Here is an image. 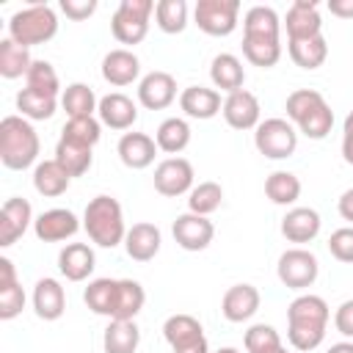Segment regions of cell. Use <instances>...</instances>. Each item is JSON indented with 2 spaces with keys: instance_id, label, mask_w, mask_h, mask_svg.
<instances>
[{
  "instance_id": "6da1fadb",
  "label": "cell",
  "mask_w": 353,
  "mask_h": 353,
  "mask_svg": "<svg viewBox=\"0 0 353 353\" xmlns=\"http://www.w3.org/2000/svg\"><path fill=\"white\" fill-rule=\"evenodd\" d=\"M328 303L320 295H298L287 306V339L295 350H314L325 339L328 325Z\"/></svg>"
},
{
  "instance_id": "7a4b0ae2",
  "label": "cell",
  "mask_w": 353,
  "mask_h": 353,
  "mask_svg": "<svg viewBox=\"0 0 353 353\" xmlns=\"http://www.w3.org/2000/svg\"><path fill=\"white\" fill-rule=\"evenodd\" d=\"M287 119L292 127H298L306 138L323 141L334 127V110L325 102V97L314 88H298L287 97Z\"/></svg>"
},
{
  "instance_id": "3957f363",
  "label": "cell",
  "mask_w": 353,
  "mask_h": 353,
  "mask_svg": "<svg viewBox=\"0 0 353 353\" xmlns=\"http://www.w3.org/2000/svg\"><path fill=\"white\" fill-rule=\"evenodd\" d=\"M39 132L25 116H6L0 121V160L11 171H22L39 157Z\"/></svg>"
},
{
  "instance_id": "277c9868",
  "label": "cell",
  "mask_w": 353,
  "mask_h": 353,
  "mask_svg": "<svg viewBox=\"0 0 353 353\" xmlns=\"http://www.w3.org/2000/svg\"><path fill=\"white\" fill-rule=\"evenodd\" d=\"M83 229L99 248H116L127 237L121 204L113 196H94L83 212Z\"/></svg>"
},
{
  "instance_id": "5b68a950",
  "label": "cell",
  "mask_w": 353,
  "mask_h": 353,
  "mask_svg": "<svg viewBox=\"0 0 353 353\" xmlns=\"http://www.w3.org/2000/svg\"><path fill=\"white\" fill-rule=\"evenodd\" d=\"M55 33H58V14L47 3H30L14 11L8 19V39H14L28 50L50 41Z\"/></svg>"
},
{
  "instance_id": "8992f818",
  "label": "cell",
  "mask_w": 353,
  "mask_h": 353,
  "mask_svg": "<svg viewBox=\"0 0 353 353\" xmlns=\"http://www.w3.org/2000/svg\"><path fill=\"white\" fill-rule=\"evenodd\" d=\"M154 14V3L152 0H121L113 19H110V30L116 36V41L121 44H141L149 33V17Z\"/></svg>"
},
{
  "instance_id": "52a82bcc",
  "label": "cell",
  "mask_w": 353,
  "mask_h": 353,
  "mask_svg": "<svg viewBox=\"0 0 353 353\" xmlns=\"http://www.w3.org/2000/svg\"><path fill=\"white\" fill-rule=\"evenodd\" d=\"M254 146L268 160H284L298 149V130L287 119H265L254 130Z\"/></svg>"
},
{
  "instance_id": "ba28073f",
  "label": "cell",
  "mask_w": 353,
  "mask_h": 353,
  "mask_svg": "<svg viewBox=\"0 0 353 353\" xmlns=\"http://www.w3.org/2000/svg\"><path fill=\"white\" fill-rule=\"evenodd\" d=\"M276 276L279 281L287 287V290H306L317 281L320 276V262L312 251L306 248H287L281 256H279V265H276Z\"/></svg>"
},
{
  "instance_id": "9c48e42d",
  "label": "cell",
  "mask_w": 353,
  "mask_h": 353,
  "mask_svg": "<svg viewBox=\"0 0 353 353\" xmlns=\"http://www.w3.org/2000/svg\"><path fill=\"white\" fill-rule=\"evenodd\" d=\"M163 336L171 345V353H210L204 328L193 314H171L163 323Z\"/></svg>"
},
{
  "instance_id": "30bf717a",
  "label": "cell",
  "mask_w": 353,
  "mask_h": 353,
  "mask_svg": "<svg viewBox=\"0 0 353 353\" xmlns=\"http://www.w3.org/2000/svg\"><path fill=\"white\" fill-rule=\"evenodd\" d=\"M237 17H240L237 0H199L193 8L196 25L207 36H229L237 28Z\"/></svg>"
},
{
  "instance_id": "8fae6325",
  "label": "cell",
  "mask_w": 353,
  "mask_h": 353,
  "mask_svg": "<svg viewBox=\"0 0 353 353\" xmlns=\"http://www.w3.org/2000/svg\"><path fill=\"white\" fill-rule=\"evenodd\" d=\"M193 176L196 174H193L190 160H185V157H165L154 168V190L160 196L176 199V196L193 190Z\"/></svg>"
},
{
  "instance_id": "7c38bea8",
  "label": "cell",
  "mask_w": 353,
  "mask_h": 353,
  "mask_svg": "<svg viewBox=\"0 0 353 353\" xmlns=\"http://www.w3.org/2000/svg\"><path fill=\"white\" fill-rule=\"evenodd\" d=\"M171 232H174L176 245L185 248V251H204V248L212 243V237H215L212 221H210L207 215H196V212H182V215H176Z\"/></svg>"
},
{
  "instance_id": "4fadbf2b",
  "label": "cell",
  "mask_w": 353,
  "mask_h": 353,
  "mask_svg": "<svg viewBox=\"0 0 353 353\" xmlns=\"http://www.w3.org/2000/svg\"><path fill=\"white\" fill-rule=\"evenodd\" d=\"M30 223H33V207H30V201L28 199H19V196L6 199V204L0 210V245L3 248L14 245L28 232Z\"/></svg>"
},
{
  "instance_id": "5bb4252c",
  "label": "cell",
  "mask_w": 353,
  "mask_h": 353,
  "mask_svg": "<svg viewBox=\"0 0 353 353\" xmlns=\"http://www.w3.org/2000/svg\"><path fill=\"white\" fill-rule=\"evenodd\" d=\"M80 229V221L72 210L66 207H52V210H44L36 221H33V232L41 243H61L66 237H74Z\"/></svg>"
},
{
  "instance_id": "9a60e30c",
  "label": "cell",
  "mask_w": 353,
  "mask_h": 353,
  "mask_svg": "<svg viewBox=\"0 0 353 353\" xmlns=\"http://www.w3.org/2000/svg\"><path fill=\"white\" fill-rule=\"evenodd\" d=\"M221 113H223L226 124L234 127V130H256V127H259L262 108H259V99H256L251 91L240 88V91H234V94H226Z\"/></svg>"
},
{
  "instance_id": "2e32d148",
  "label": "cell",
  "mask_w": 353,
  "mask_h": 353,
  "mask_svg": "<svg viewBox=\"0 0 353 353\" xmlns=\"http://www.w3.org/2000/svg\"><path fill=\"white\" fill-rule=\"evenodd\" d=\"M176 99V80L168 72H149L138 83V102L146 110H163Z\"/></svg>"
},
{
  "instance_id": "e0dca14e",
  "label": "cell",
  "mask_w": 353,
  "mask_h": 353,
  "mask_svg": "<svg viewBox=\"0 0 353 353\" xmlns=\"http://www.w3.org/2000/svg\"><path fill=\"white\" fill-rule=\"evenodd\" d=\"M284 28H287V41L323 36V19H320V11H317V3H312V0H295L287 8Z\"/></svg>"
},
{
  "instance_id": "ac0fdd59",
  "label": "cell",
  "mask_w": 353,
  "mask_h": 353,
  "mask_svg": "<svg viewBox=\"0 0 353 353\" xmlns=\"http://www.w3.org/2000/svg\"><path fill=\"white\" fill-rule=\"evenodd\" d=\"M259 290L254 284H234L221 298V312L229 323H245L259 312Z\"/></svg>"
},
{
  "instance_id": "d6986e66",
  "label": "cell",
  "mask_w": 353,
  "mask_h": 353,
  "mask_svg": "<svg viewBox=\"0 0 353 353\" xmlns=\"http://www.w3.org/2000/svg\"><path fill=\"white\" fill-rule=\"evenodd\" d=\"M119 160L132 168V171H141V168H149L154 163V154H157V141L146 132H124L119 138Z\"/></svg>"
},
{
  "instance_id": "ffe728a7",
  "label": "cell",
  "mask_w": 353,
  "mask_h": 353,
  "mask_svg": "<svg viewBox=\"0 0 353 353\" xmlns=\"http://www.w3.org/2000/svg\"><path fill=\"white\" fill-rule=\"evenodd\" d=\"M97 113H99V121L105 127H110V130H130L138 121V105L121 91L105 94L99 99Z\"/></svg>"
},
{
  "instance_id": "44dd1931",
  "label": "cell",
  "mask_w": 353,
  "mask_h": 353,
  "mask_svg": "<svg viewBox=\"0 0 353 353\" xmlns=\"http://www.w3.org/2000/svg\"><path fill=\"white\" fill-rule=\"evenodd\" d=\"M320 212L312 210V207H292L287 210V215L281 218V234L290 240V243H312L317 234H320Z\"/></svg>"
},
{
  "instance_id": "7402d4cb",
  "label": "cell",
  "mask_w": 353,
  "mask_h": 353,
  "mask_svg": "<svg viewBox=\"0 0 353 353\" xmlns=\"http://www.w3.org/2000/svg\"><path fill=\"white\" fill-rule=\"evenodd\" d=\"M25 309V290L17 279L14 262L0 256V320H14Z\"/></svg>"
},
{
  "instance_id": "603a6c76",
  "label": "cell",
  "mask_w": 353,
  "mask_h": 353,
  "mask_svg": "<svg viewBox=\"0 0 353 353\" xmlns=\"http://www.w3.org/2000/svg\"><path fill=\"white\" fill-rule=\"evenodd\" d=\"M33 312H36V317H41L47 323L63 317V312H66V292H63L58 279L47 276V279L36 281V287H33Z\"/></svg>"
},
{
  "instance_id": "cb8c5ba5",
  "label": "cell",
  "mask_w": 353,
  "mask_h": 353,
  "mask_svg": "<svg viewBox=\"0 0 353 353\" xmlns=\"http://www.w3.org/2000/svg\"><path fill=\"white\" fill-rule=\"evenodd\" d=\"M141 74V61L132 50L127 47H119V50H110L105 58H102V77L110 83V85H130L135 83Z\"/></svg>"
},
{
  "instance_id": "d4e9b609",
  "label": "cell",
  "mask_w": 353,
  "mask_h": 353,
  "mask_svg": "<svg viewBox=\"0 0 353 353\" xmlns=\"http://www.w3.org/2000/svg\"><path fill=\"white\" fill-rule=\"evenodd\" d=\"M163 245V234L154 223H132V229H127V237H124V248H127V256L135 259V262H149L157 256Z\"/></svg>"
},
{
  "instance_id": "484cf974",
  "label": "cell",
  "mask_w": 353,
  "mask_h": 353,
  "mask_svg": "<svg viewBox=\"0 0 353 353\" xmlns=\"http://www.w3.org/2000/svg\"><path fill=\"white\" fill-rule=\"evenodd\" d=\"M94 268H97V256L94 248L85 243H69L58 254V270L69 281H85L94 273Z\"/></svg>"
},
{
  "instance_id": "4316f807",
  "label": "cell",
  "mask_w": 353,
  "mask_h": 353,
  "mask_svg": "<svg viewBox=\"0 0 353 353\" xmlns=\"http://www.w3.org/2000/svg\"><path fill=\"white\" fill-rule=\"evenodd\" d=\"M179 108L185 110V116L190 119H212L221 113L223 102H221V94L215 88H207V85H188L182 94H179Z\"/></svg>"
},
{
  "instance_id": "83f0119b",
  "label": "cell",
  "mask_w": 353,
  "mask_h": 353,
  "mask_svg": "<svg viewBox=\"0 0 353 353\" xmlns=\"http://www.w3.org/2000/svg\"><path fill=\"white\" fill-rule=\"evenodd\" d=\"M210 80H212L215 88H221V91H226V94H234V91H240L243 83H245V69H243V63H240L237 55H232V52H218V55L212 58V63H210Z\"/></svg>"
},
{
  "instance_id": "f1b7e54d",
  "label": "cell",
  "mask_w": 353,
  "mask_h": 353,
  "mask_svg": "<svg viewBox=\"0 0 353 353\" xmlns=\"http://www.w3.org/2000/svg\"><path fill=\"white\" fill-rule=\"evenodd\" d=\"M69 185H72V176H69V171L55 157L36 163V168H33V188H36V193H41L47 199H55V196L66 193Z\"/></svg>"
},
{
  "instance_id": "f546056e",
  "label": "cell",
  "mask_w": 353,
  "mask_h": 353,
  "mask_svg": "<svg viewBox=\"0 0 353 353\" xmlns=\"http://www.w3.org/2000/svg\"><path fill=\"white\" fill-rule=\"evenodd\" d=\"M83 301L94 314H102V317L113 320L116 306H119V279H94V281H88V287L83 292Z\"/></svg>"
},
{
  "instance_id": "4dcf8cb0",
  "label": "cell",
  "mask_w": 353,
  "mask_h": 353,
  "mask_svg": "<svg viewBox=\"0 0 353 353\" xmlns=\"http://www.w3.org/2000/svg\"><path fill=\"white\" fill-rule=\"evenodd\" d=\"M141 345V331L135 320H110L102 334L105 353H135Z\"/></svg>"
},
{
  "instance_id": "1f68e13d",
  "label": "cell",
  "mask_w": 353,
  "mask_h": 353,
  "mask_svg": "<svg viewBox=\"0 0 353 353\" xmlns=\"http://www.w3.org/2000/svg\"><path fill=\"white\" fill-rule=\"evenodd\" d=\"M154 141H157V149L165 152V154H174L179 157V152L188 149L190 143V124L179 116H171V119H163L157 132H154Z\"/></svg>"
},
{
  "instance_id": "d6a6232c",
  "label": "cell",
  "mask_w": 353,
  "mask_h": 353,
  "mask_svg": "<svg viewBox=\"0 0 353 353\" xmlns=\"http://www.w3.org/2000/svg\"><path fill=\"white\" fill-rule=\"evenodd\" d=\"M61 108L66 110L69 119H85V116H94L97 108H99V99L94 94L91 85L85 83H72L63 88L61 94Z\"/></svg>"
},
{
  "instance_id": "836d02e7",
  "label": "cell",
  "mask_w": 353,
  "mask_h": 353,
  "mask_svg": "<svg viewBox=\"0 0 353 353\" xmlns=\"http://www.w3.org/2000/svg\"><path fill=\"white\" fill-rule=\"evenodd\" d=\"M243 36H265V39H281V22L279 14L270 6H251L243 17Z\"/></svg>"
},
{
  "instance_id": "e575fe53",
  "label": "cell",
  "mask_w": 353,
  "mask_h": 353,
  "mask_svg": "<svg viewBox=\"0 0 353 353\" xmlns=\"http://www.w3.org/2000/svg\"><path fill=\"white\" fill-rule=\"evenodd\" d=\"M33 66V58L28 52V47L17 44L14 39H3L0 41V74L6 80H17V77H28Z\"/></svg>"
},
{
  "instance_id": "d590c367",
  "label": "cell",
  "mask_w": 353,
  "mask_h": 353,
  "mask_svg": "<svg viewBox=\"0 0 353 353\" xmlns=\"http://www.w3.org/2000/svg\"><path fill=\"white\" fill-rule=\"evenodd\" d=\"M290 58L295 61V66L301 69H317L325 63L328 58V44L323 36H312V39H298V41H287Z\"/></svg>"
},
{
  "instance_id": "8d00e7d4",
  "label": "cell",
  "mask_w": 353,
  "mask_h": 353,
  "mask_svg": "<svg viewBox=\"0 0 353 353\" xmlns=\"http://www.w3.org/2000/svg\"><path fill=\"white\" fill-rule=\"evenodd\" d=\"M265 196L279 207H290L301 199V179L292 171H273L265 179Z\"/></svg>"
},
{
  "instance_id": "74e56055",
  "label": "cell",
  "mask_w": 353,
  "mask_h": 353,
  "mask_svg": "<svg viewBox=\"0 0 353 353\" xmlns=\"http://www.w3.org/2000/svg\"><path fill=\"white\" fill-rule=\"evenodd\" d=\"M243 55L254 66L270 69L281 58V39H265V36H243Z\"/></svg>"
},
{
  "instance_id": "f35d334b",
  "label": "cell",
  "mask_w": 353,
  "mask_h": 353,
  "mask_svg": "<svg viewBox=\"0 0 353 353\" xmlns=\"http://www.w3.org/2000/svg\"><path fill=\"white\" fill-rule=\"evenodd\" d=\"M55 160H58V163L69 171V176L74 179V176H83V174L91 168V163H94V149L61 138L58 146H55Z\"/></svg>"
},
{
  "instance_id": "ab89813d",
  "label": "cell",
  "mask_w": 353,
  "mask_h": 353,
  "mask_svg": "<svg viewBox=\"0 0 353 353\" xmlns=\"http://www.w3.org/2000/svg\"><path fill=\"white\" fill-rule=\"evenodd\" d=\"M188 3L185 0H160L154 3V22L163 33H182L188 28Z\"/></svg>"
},
{
  "instance_id": "60d3db41",
  "label": "cell",
  "mask_w": 353,
  "mask_h": 353,
  "mask_svg": "<svg viewBox=\"0 0 353 353\" xmlns=\"http://www.w3.org/2000/svg\"><path fill=\"white\" fill-rule=\"evenodd\" d=\"M221 204H223V188L218 182H199L188 193V212L210 218Z\"/></svg>"
},
{
  "instance_id": "b9f144b4",
  "label": "cell",
  "mask_w": 353,
  "mask_h": 353,
  "mask_svg": "<svg viewBox=\"0 0 353 353\" xmlns=\"http://www.w3.org/2000/svg\"><path fill=\"white\" fill-rule=\"evenodd\" d=\"M25 88L41 94V97H52L58 99V91H61V80H58V72L50 61H33L28 77H25Z\"/></svg>"
},
{
  "instance_id": "7bdbcfd3",
  "label": "cell",
  "mask_w": 353,
  "mask_h": 353,
  "mask_svg": "<svg viewBox=\"0 0 353 353\" xmlns=\"http://www.w3.org/2000/svg\"><path fill=\"white\" fill-rule=\"evenodd\" d=\"M55 108H58V99L41 97V94H36V91H30V88H22V91L17 94V110H19V116H25L28 121L52 119Z\"/></svg>"
},
{
  "instance_id": "ee69618b",
  "label": "cell",
  "mask_w": 353,
  "mask_h": 353,
  "mask_svg": "<svg viewBox=\"0 0 353 353\" xmlns=\"http://www.w3.org/2000/svg\"><path fill=\"white\" fill-rule=\"evenodd\" d=\"M61 138L94 149V146L99 143V138H102V121L94 119V116H85V119H69V121L63 124V130H61Z\"/></svg>"
},
{
  "instance_id": "f6af8a7d",
  "label": "cell",
  "mask_w": 353,
  "mask_h": 353,
  "mask_svg": "<svg viewBox=\"0 0 353 353\" xmlns=\"http://www.w3.org/2000/svg\"><path fill=\"white\" fill-rule=\"evenodd\" d=\"M243 345L248 353H279L284 345H281V336L273 325L268 323H254L245 336H243Z\"/></svg>"
},
{
  "instance_id": "bcb514c9",
  "label": "cell",
  "mask_w": 353,
  "mask_h": 353,
  "mask_svg": "<svg viewBox=\"0 0 353 353\" xmlns=\"http://www.w3.org/2000/svg\"><path fill=\"white\" fill-rule=\"evenodd\" d=\"M328 251L339 262H353V226H342V229L331 232Z\"/></svg>"
},
{
  "instance_id": "7dc6e473",
  "label": "cell",
  "mask_w": 353,
  "mask_h": 353,
  "mask_svg": "<svg viewBox=\"0 0 353 353\" xmlns=\"http://www.w3.org/2000/svg\"><path fill=\"white\" fill-rule=\"evenodd\" d=\"M61 11H63L69 19L83 22V19H88V17L97 11V3H94V0H61Z\"/></svg>"
},
{
  "instance_id": "c3c4849f",
  "label": "cell",
  "mask_w": 353,
  "mask_h": 353,
  "mask_svg": "<svg viewBox=\"0 0 353 353\" xmlns=\"http://www.w3.org/2000/svg\"><path fill=\"white\" fill-rule=\"evenodd\" d=\"M334 325H336V331L342 336L353 339V298L345 301V303H339V309L334 312Z\"/></svg>"
},
{
  "instance_id": "681fc988",
  "label": "cell",
  "mask_w": 353,
  "mask_h": 353,
  "mask_svg": "<svg viewBox=\"0 0 353 353\" xmlns=\"http://www.w3.org/2000/svg\"><path fill=\"white\" fill-rule=\"evenodd\" d=\"M342 157L347 165H353V110L345 116L342 124Z\"/></svg>"
},
{
  "instance_id": "f907efd6",
  "label": "cell",
  "mask_w": 353,
  "mask_h": 353,
  "mask_svg": "<svg viewBox=\"0 0 353 353\" xmlns=\"http://www.w3.org/2000/svg\"><path fill=\"white\" fill-rule=\"evenodd\" d=\"M328 11L339 19H353V0H328Z\"/></svg>"
},
{
  "instance_id": "816d5d0a",
  "label": "cell",
  "mask_w": 353,
  "mask_h": 353,
  "mask_svg": "<svg viewBox=\"0 0 353 353\" xmlns=\"http://www.w3.org/2000/svg\"><path fill=\"white\" fill-rule=\"evenodd\" d=\"M336 210H339V215H342L345 221H350V223H353V188H347V190L339 196Z\"/></svg>"
},
{
  "instance_id": "f5cc1de1",
  "label": "cell",
  "mask_w": 353,
  "mask_h": 353,
  "mask_svg": "<svg viewBox=\"0 0 353 353\" xmlns=\"http://www.w3.org/2000/svg\"><path fill=\"white\" fill-rule=\"evenodd\" d=\"M328 353H353V342H336L328 347Z\"/></svg>"
},
{
  "instance_id": "db71d44e",
  "label": "cell",
  "mask_w": 353,
  "mask_h": 353,
  "mask_svg": "<svg viewBox=\"0 0 353 353\" xmlns=\"http://www.w3.org/2000/svg\"><path fill=\"white\" fill-rule=\"evenodd\" d=\"M215 353H240L237 347H221V350H215Z\"/></svg>"
},
{
  "instance_id": "11a10c76",
  "label": "cell",
  "mask_w": 353,
  "mask_h": 353,
  "mask_svg": "<svg viewBox=\"0 0 353 353\" xmlns=\"http://www.w3.org/2000/svg\"><path fill=\"white\" fill-rule=\"evenodd\" d=\"M279 353H287V347H281V350H279Z\"/></svg>"
}]
</instances>
